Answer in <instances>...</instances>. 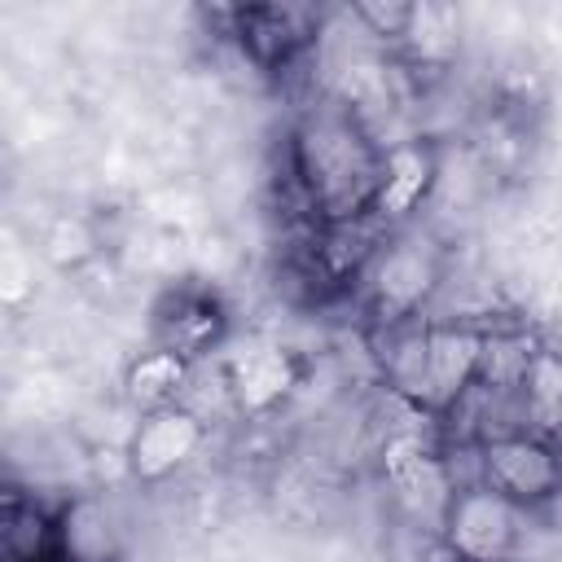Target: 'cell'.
<instances>
[{
	"instance_id": "obj_1",
	"label": "cell",
	"mask_w": 562,
	"mask_h": 562,
	"mask_svg": "<svg viewBox=\"0 0 562 562\" xmlns=\"http://www.w3.org/2000/svg\"><path fill=\"white\" fill-rule=\"evenodd\" d=\"M386 140L338 92H321L285 132V180L307 228L373 220Z\"/></svg>"
},
{
	"instance_id": "obj_2",
	"label": "cell",
	"mask_w": 562,
	"mask_h": 562,
	"mask_svg": "<svg viewBox=\"0 0 562 562\" xmlns=\"http://www.w3.org/2000/svg\"><path fill=\"white\" fill-rule=\"evenodd\" d=\"M487 316H422L378 334V364L386 391L439 426L479 382Z\"/></svg>"
},
{
	"instance_id": "obj_3",
	"label": "cell",
	"mask_w": 562,
	"mask_h": 562,
	"mask_svg": "<svg viewBox=\"0 0 562 562\" xmlns=\"http://www.w3.org/2000/svg\"><path fill=\"white\" fill-rule=\"evenodd\" d=\"M443 285H448V250L430 233L408 224L391 228L364 259L360 277L351 281L356 303L373 325V334L430 316Z\"/></svg>"
},
{
	"instance_id": "obj_4",
	"label": "cell",
	"mask_w": 562,
	"mask_h": 562,
	"mask_svg": "<svg viewBox=\"0 0 562 562\" xmlns=\"http://www.w3.org/2000/svg\"><path fill=\"white\" fill-rule=\"evenodd\" d=\"M465 457H470V479L487 483L522 514H536L562 496V443L540 430L492 435L465 448Z\"/></svg>"
},
{
	"instance_id": "obj_5",
	"label": "cell",
	"mask_w": 562,
	"mask_h": 562,
	"mask_svg": "<svg viewBox=\"0 0 562 562\" xmlns=\"http://www.w3.org/2000/svg\"><path fill=\"white\" fill-rule=\"evenodd\" d=\"M522 522L527 514L479 479L457 483L439 514V531L457 562H514Z\"/></svg>"
},
{
	"instance_id": "obj_6",
	"label": "cell",
	"mask_w": 562,
	"mask_h": 562,
	"mask_svg": "<svg viewBox=\"0 0 562 562\" xmlns=\"http://www.w3.org/2000/svg\"><path fill=\"white\" fill-rule=\"evenodd\" d=\"M220 18L228 22L224 35L263 75L294 70L321 40L316 35L321 9H307V4H237V9H224Z\"/></svg>"
},
{
	"instance_id": "obj_7",
	"label": "cell",
	"mask_w": 562,
	"mask_h": 562,
	"mask_svg": "<svg viewBox=\"0 0 562 562\" xmlns=\"http://www.w3.org/2000/svg\"><path fill=\"white\" fill-rule=\"evenodd\" d=\"M202 439H206V422L193 404H167L140 413L136 430L127 435V470L140 483H167L180 465H189Z\"/></svg>"
},
{
	"instance_id": "obj_8",
	"label": "cell",
	"mask_w": 562,
	"mask_h": 562,
	"mask_svg": "<svg viewBox=\"0 0 562 562\" xmlns=\"http://www.w3.org/2000/svg\"><path fill=\"white\" fill-rule=\"evenodd\" d=\"M435 149L417 136L408 140H386V162H382V184L373 202V220L382 228H404V220L426 202L435 184Z\"/></svg>"
},
{
	"instance_id": "obj_9",
	"label": "cell",
	"mask_w": 562,
	"mask_h": 562,
	"mask_svg": "<svg viewBox=\"0 0 562 562\" xmlns=\"http://www.w3.org/2000/svg\"><path fill=\"white\" fill-rule=\"evenodd\" d=\"M57 562H119V536L101 501L75 496L57 509Z\"/></svg>"
},
{
	"instance_id": "obj_10",
	"label": "cell",
	"mask_w": 562,
	"mask_h": 562,
	"mask_svg": "<svg viewBox=\"0 0 562 562\" xmlns=\"http://www.w3.org/2000/svg\"><path fill=\"white\" fill-rule=\"evenodd\" d=\"M0 549H4V562H57V514L26 501L22 492H9Z\"/></svg>"
},
{
	"instance_id": "obj_11",
	"label": "cell",
	"mask_w": 562,
	"mask_h": 562,
	"mask_svg": "<svg viewBox=\"0 0 562 562\" xmlns=\"http://www.w3.org/2000/svg\"><path fill=\"white\" fill-rule=\"evenodd\" d=\"M518 404H522L527 430H540L562 443V351H553L544 342L536 347V356L527 360V373L518 382Z\"/></svg>"
},
{
	"instance_id": "obj_12",
	"label": "cell",
	"mask_w": 562,
	"mask_h": 562,
	"mask_svg": "<svg viewBox=\"0 0 562 562\" xmlns=\"http://www.w3.org/2000/svg\"><path fill=\"white\" fill-rule=\"evenodd\" d=\"M189 373H193V360H184L171 347H154V351H140L127 364L123 386L140 404V413H154V408H167V404H184Z\"/></svg>"
},
{
	"instance_id": "obj_13",
	"label": "cell",
	"mask_w": 562,
	"mask_h": 562,
	"mask_svg": "<svg viewBox=\"0 0 562 562\" xmlns=\"http://www.w3.org/2000/svg\"><path fill=\"white\" fill-rule=\"evenodd\" d=\"M220 334H224V316L206 294H176L158 321V347H171L184 360H198L202 351H211Z\"/></svg>"
},
{
	"instance_id": "obj_14",
	"label": "cell",
	"mask_w": 562,
	"mask_h": 562,
	"mask_svg": "<svg viewBox=\"0 0 562 562\" xmlns=\"http://www.w3.org/2000/svg\"><path fill=\"white\" fill-rule=\"evenodd\" d=\"M224 382H228V395L241 408H268L290 391L294 369L277 347H255V351H246V356H237L228 364Z\"/></svg>"
},
{
	"instance_id": "obj_15",
	"label": "cell",
	"mask_w": 562,
	"mask_h": 562,
	"mask_svg": "<svg viewBox=\"0 0 562 562\" xmlns=\"http://www.w3.org/2000/svg\"><path fill=\"white\" fill-rule=\"evenodd\" d=\"M514 562H518V558H514Z\"/></svg>"
}]
</instances>
